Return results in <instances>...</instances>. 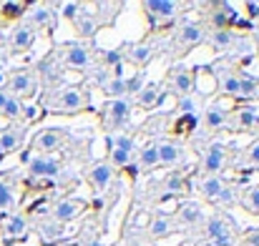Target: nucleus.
Masks as SVG:
<instances>
[{
  "label": "nucleus",
  "mask_w": 259,
  "mask_h": 246,
  "mask_svg": "<svg viewBox=\"0 0 259 246\" xmlns=\"http://www.w3.org/2000/svg\"><path fill=\"white\" fill-rule=\"evenodd\" d=\"M51 111H58V113H78L88 106L86 93L81 88H61V90H53L51 93V101H48Z\"/></svg>",
  "instance_id": "nucleus-1"
},
{
  "label": "nucleus",
  "mask_w": 259,
  "mask_h": 246,
  "mask_svg": "<svg viewBox=\"0 0 259 246\" xmlns=\"http://www.w3.org/2000/svg\"><path fill=\"white\" fill-rule=\"evenodd\" d=\"M128 118H131V103H128V98H111L103 106V111H101V123H103V128L108 133L121 131L128 123Z\"/></svg>",
  "instance_id": "nucleus-2"
},
{
  "label": "nucleus",
  "mask_w": 259,
  "mask_h": 246,
  "mask_svg": "<svg viewBox=\"0 0 259 246\" xmlns=\"http://www.w3.org/2000/svg\"><path fill=\"white\" fill-rule=\"evenodd\" d=\"M68 141V131L66 128H43L35 133L33 138V146L43 154H51V151H58L63 143Z\"/></svg>",
  "instance_id": "nucleus-3"
},
{
  "label": "nucleus",
  "mask_w": 259,
  "mask_h": 246,
  "mask_svg": "<svg viewBox=\"0 0 259 246\" xmlns=\"http://www.w3.org/2000/svg\"><path fill=\"white\" fill-rule=\"evenodd\" d=\"M86 178H88V186H91L93 191H106V188L111 186V181H113V166L108 164V161L93 164L88 168Z\"/></svg>",
  "instance_id": "nucleus-4"
},
{
  "label": "nucleus",
  "mask_w": 259,
  "mask_h": 246,
  "mask_svg": "<svg viewBox=\"0 0 259 246\" xmlns=\"http://www.w3.org/2000/svg\"><path fill=\"white\" fill-rule=\"evenodd\" d=\"M144 10H146V18L151 23L156 20H174L176 10H179V3H169V0H149L144 3Z\"/></svg>",
  "instance_id": "nucleus-5"
},
{
  "label": "nucleus",
  "mask_w": 259,
  "mask_h": 246,
  "mask_svg": "<svg viewBox=\"0 0 259 246\" xmlns=\"http://www.w3.org/2000/svg\"><path fill=\"white\" fill-rule=\"evenodd\" d=\"M154 56H156V48L151 43H131L126 48V61L139 66V68H146L154 61Z\"/></svg>",
  "instance_id": "nucleus-6"
},
{
  "label": "nucleus",
  "mask_w": 259,
  "mask_h": 246,
  "mask_svg": "<svg viewBox=\"0 0 259 246\" xmlns=\"http://www.w3.org/2000/svg\"><path fill=\"white\" fill-rule=\"evenodd\" d=\"M63 61L68 68H76V71H83L91 66V53H88L83 45L78 43H66V53H63Z\"/></svg>",
  "instance_id": "nucleus-7"
},
{
  "label": "nucleus",
  "mask_w": 259,
  "mask_h": 246,
  "mask_svg": "<svg viewBox=\"0 0 259 246\" xmlns=\"http://www.w3.org/2000/svg\"><path fill=\"white\" fill-rule=\"evenodd\" d=\"M224 161H227V149L222 143H211L204 154V171L209 176H217L224 168Z\"/></svg>",
  "instance_id": "nucleus-8"
},
{
  "label": "nucleus",
  "mask_w": 259,
  "mask_h": 246,
  "mask_svg": "<svg viewBox=\"0 0 259 246\" xmlns=\"http://www.w3.org/2000/svg\"><path fill=\"white\" fill-rule=\"evenodd\" d=\"M83 209H86V201H81V199H61L53 209V216L58 221H73Z\"/></svg>",
  "instance_id": "nucleus-9"
},
{
  "label": "nucleus",
  "mask_w": 259,
  "mask_h": 246,
  "mask_svg": "<svg viewBox=\"0 0 259 246\" xmlns=\"http://www.w3.org/2000/svg\"><path fill=\"white\" fill-rule=\"evenodd\" d=\"M169 81H171V88L181 98H184V95H191V90H194V73H191L189 68L176 66L171 71V76H169Z\"/></svg>",
  "instance_id": "nucleus-10"
},
{
  "label": "nucleus",
  "mask_w": 259,
  "mask_h": 246,
  "mask_svg": "<svg viewBox=\"0 0 259 246\" xmlns=\"http://www.w3.org/2000/svg\"><path fill=\"white\" fill-rule=\"evenodd\" d=\"M58 173V161L51 156H35L28 161V176L33 178H46V176H56Z\"/></svg>",
  "instance_id": "nucleus-11"
},
{
  "label": "nucleus",
  "mask_w": 259,
  "mask_h": 246,
  "mask_svg": "<svg viewBox=\"0 0 259 246\" xmlns=\"http://www.w3.org/2000/svg\"><path fill=\"white\" fill-rule=\"evenodd\" d=\"M38 88L35 81V73H28V71H18L10 76V90L18 93V95H33Z\"/></svg>",
  "instance_id": "nucleus-12"
},
{
  "label": "nucleus",
  "mask_w": 259,
  "mask_h": 246,
  "mask_svg": "<svg viewBox=\"0 0 259 246\" xmlns=\"http://www.w3.org/2000/svg\"><path fill=\"white\" fill-rule=\"evenodd\" d=\"M156 151H159V166H179L184 161L181 146H176L171 141H161V143L156 146Z\"/></svg>",
  "instance_id": "nucleus-13"
},
{
  "label": "nucleus",
  "mask_w": 259,
  "mask_h": 246,
  "mask_svg": "<svg viewBox=\"0 0 259 246\" xmlns=\"http://www.w3.org/2000/svg\"><path fill=\"white\" fill-rule=\"evenodd\" d=\"M161 98H164V95H161V85L156 81H146V85L136 93V103H139L141 108H154Z\"/></svg>",
  "instance_id": "nucleus-14"
},
{
  "label": "nucleus",
  "mask_w": 259,
  "mask_h": 246,
  "mask_svg": "<svg viewBox=\"0 0 259 246\" xmlns=\"http://www.w3.org/2000/svg\"><path fill=\"white\" fill-rule=\"evenodd\" d=\"M204 40V28L199 23H186L181 30H179V43L184 48H194Z\"/></svg>",
  "instance_id": "nucleus-15"
},
{
  "label": "nucleus",
  "mask_w": 259,
  "mask_h": 246,
  "mask_svg": "<svg viewBox=\"0 0 259 246\" xmlns=\"http://www.w3.org/2000/svg\"><path fill=\"white\" fill-rule=\"evenodd\" d=\"M199 191H201V196H204L209 204H214V201L219 199V193L224 191V181H222L219 176H206V178L199 183Z\"/></svg>",
  "instance_id": "nucleus-16"
},
{
  "label": "nucleus",
  "mask_w": 259,
  "mask_h": 246,
  "mask_svg": "<svg viewBox=\"0 0 259 246\" xmlns=\"http://www.w3.org/2000/svg\"><path fill=\"white\" fill-rule=\"evenodd\" d=\"M23 141H25V136H23L20 128H8V131L0 133V151H3V154L18 151V149L23 146Z\"/></svg>",
  "instance_id": "nucleus-17"
},
{
  "label": "nucleus",
  "mask_w": 259,
  "mask_h": 246,
  "mask_svg": "<svg viewBox=\"0 0 259 246\" xmlns=\"http://www.w3.org/2000/svg\"><path fill=\"white\" fill-rule=\"evenodd\" d=\"M179 224H184V226H196L199 221H201V206L199 204H194V201H186L181 209H179Z\"/></svg>",
  "instance_id": "nucleus-18"
},
{
  "label": "nucleus",
  "mask_w": 259,
  "mask_h": 246,
  "mask_svg": "<svg viewBox=\"0 0 259 246\" xmlns=\"http://www.w3.org/2000/svg\"><path fill=\"white\" fill-rule=\"evenodd\" d=\"M25 229H28V221H25L20 214L5 216V221H3V234H5L8 239H18V236H23Z\"/></svg>",
  "instance_id": "nucleus-19"
},
{
  "label": "nucleus",
  "mask_w": 259,
  "mask_h": 246,
  "mask_svg": "<svg viewBox=\"0 0 259 246\" xmlns=\"http://www.w3.org/2000/svg\"><path fill=\"white\" fill-rule=\"evenodd\" d=\"M174 229V221L166 216V214H156L154 219H151V224H149V234H151V239H164V236H169Z\"/></svg>",
  "instance_id": "nucleus-20"
},
{
  "label": "nucleus",
  "mask_w": 259,
  "mask_h": 246,
  "mask_svg": "<svg viewBox=\"0 0 259 246\" xmlns=\"http://www.w3.org/2000/svg\"><path fill=\"white\" fill-rule=\"evenodd\" d=\"M219 90L229 98H239V76L232 71H224L219 76Z\"/></svg>",
  "instance_id": "nucleus-21"
},
{
  "label": "nucleus",
  "mask_w": 259,
  "mask_h": 246,
  "mask_svg": "<svg viewBox=\"0 0 259 246\" xmlns=\"http://www.w3.org/2000/svg\"><path fill=\"white\" fill-rule=\"evenodd\" d=\"M30 20H33V25H30L33 30H35V28H48V25L53 23V8L46 5V3H43V5H35Z\"/></svg>",
  "instance_id": "nucleus-22"
},
{
  "label": "nucleus",
  "mask_w": 259,
  "mask_h": 246,
  "mask_svg": "<svg viewBox=\"0 0 259 246\" xmlns=\"http://www.w3.org/2000/svg\"><path fill=\"white\" fill-rule=\"evenodd\" d=\"M254 95H259V78L249 76V73H242L239 76V98L242 101H249Z\"/></svg>",
  "instance_id": "nucleus-23"
},
{
  "label": "nucleus",
  "mask_w": 259,
  "mask_h": 246,
  "mask_svg": "<svg viewBox=\"0 0 259 246\" xmlns=\"http://www.w3.org/2000/svg\"><path fill=\"white\" fill-rule=\"evenodd\" d=\"M33 43H35V30H33V28L23 25V28H18V30L13 33V48H15V51H25V48H30Z\"/></svg>",
  "instance_id": "nucleus-24"
},
{
  "label": "nucleus",
  "mask_w": 259,
  "mask_h": 246,
  "mask_svg": "<svg viewBox=\"0 0 259 246\" xmlns=\"http://www.w3.org/2000/svg\"><path fill=\"white\" fill-rule=\"evenodd\" d=\"M234 40H237V33L234 30H214L211 38H209V45L214 51H227Z\"/></svg>",
  "instance_id": "nucleus-25"
},
{
  "label": "nucleus",
  "mask_w": 259,
  "mask_h": 246,
  "mask_svg": "<svg viewBox=\"0 0 259 246\" xmlns=\"http://www.w3.org/2000/svg\"><path fill=\"white\" fill-rule=\"evenodd\" d=\"M227 121H229V118H227V113H224L222 108H217V106H214V108H209V111H206V116H204V123H206V128H209V131H219V128H224V126H227Z\"/></svg>",
  "instance_id": "nucleus-26"
},
{
  "label": "nucleus",
  "mask_w": 259,
  "mask_h": 246,
  "mask_svg": "<svg viewBox=\"0 0 259 246\" xmlns=\"http://www.w3.org/2000/svg\"><path fill=\"white\" fill-rule=\"evenodd\" d=\"M103 90L111 98H126V78L123 76H113L111 81L103 83Z\"/></svg>",
  "instance_id": "nucleus-27"
},
{
  "label": "nucleus",
  "mask_w": 259,
  "mask_h": 246,
  "mask_svg": "<svg viewBox=\"0 0 259 246\" xmlns=\"http://www.w3.org/2000/svg\"><path fill=\"white\" fill-rule=\"evenodd\" d=\"M196 126H199V113H189V116H181V118L174 123V133L186 136V133H191Z\"/></svg>",
  "instance_id": "nucleus-28"
},
{
  "label": "nucleus",
  "mask_w": 259,
  "mask_h": 246,
  "mask_svg": "<svg viewBox=\"0 0 259 246\" xmlns=\"http://www.w3.org/2000/svg\"><path fill=\"white\" fill-rule=\"evenodd\" d=\"M25 10H28V3H5L0 8V15H3L5 23H10V20H18Z\"/></svg>",
  "instance_id": "nucleus-29"
},
{
  "label": "nucleus",
  "mask_w": 259,
  "mask_h": 246,
  "mask_svg": "<svg viewBox=\"0 0 259 246\" xmlns=\"http://www.w3.org/2000/svg\"><path fill=\"white\" fill-rule=\"evenodd\" d=\"M229 231V226H227V221L224 219H219V216H209V221H206V234H209V239L214 241V239H219L222 234H227Z\"/></svg>",
  "instance_id": "nucleus-30"
},
{
  "label": "nucleus",
  "mask_w": 259,
  "mask_h": 246,
  "mask_svg": "<svg viewBox=\"0 0 259 246\" xmlns=\"http://www.w3.org/2000/svg\"><path fill=\"white\" fill-rule=\"evenodd\" d=\"M237 126L239 128H254L257 126L259 128V118H257V113H254V108H242L239 113H237Z\"/></svg>",
  "instance_id": "nucleus-31"
},
{
  "label": "nucleus",
  "mask_w": 259,
  "mask_h": 246,
  "mask_svg": "<svg viewBox=\"0 0 259 246\" xmlns=\"http://www.w3.org/2000/svg\"><path fill=\"white\" fill-rule=\"evenodd\" d=\"M5 118H18V116H23V103H20V98L18 95H8V101H5V106H3V111H0Z\"/></svg>",
  "instance_id": "nucleus-32"
},
{
  "label": "nucleus",
  "mask_w": 259,
  "mask_h": 246,
  "mask_svg": "<svg viewBox=\"0 0 259 246\" xmlns=\"http://www.w3.org/2000/svg\"><path fill=\"white\" fill-rule=\"evenodd\" d=\"M131 161H134V156L126 154V151H118V149H111L108 151V164L113 166V168H126V166H131Z\"/></svg>",
  "instance_id": "nucleus-33"
},
{
  "label": "nucleus",
  "mask_w": 259,
  "mask_h": 246,
  "mask_svg": "<svg viewBox=\"0 0 259 246\" xmlns=\"http://www.w3.org/2000/svg\"><path fill=\"white\" fill-rule=\"evenodd\" d=\"M164 186H166V191H169V193H184V191H186V181H184V176H181L179 171H174V173L166 176Z\"/></svg>",
  "instance_id": "nucleus-34"
},
{
  "label": "nucleus",
  "mask_w": 259,
  "mask_h": 246,
  "mask_svg": "<svg viewBox=\"0 0 259 246\" xmlns=\"http://www.w3.org/2000/svg\"><path fill=\"white\" fill-rule=\"evenodd\" d=\"M13 204H15L13 183H10V181H0V211H3V209H10Z\"/></svg>",
  "instance_id": "nucleus-35"
},
{
  "label": "nucleus",
  "mask_w": 259,
  "mask_h": 246,
  "mask_svg": "<svg viewBox=\"0 0 259 246\" xmlns=\"http://www.w3.org/2000/svg\"><path fill=\"white\" fill-rule=\"evenodd\" d=\"M139 164L144 166V168H156V166H159V151H156V146H154V143H151V146H146V149L141 151Z\"/></svg>",
  "instance_id": "nucleus-36"
},
{
  "label": "nucleus",
  "mask_w": 259,
  "mask_h": 246,
  "mask_svg": "<svg viewBox=\"0 0 259 246\" xmlns=\"http://www.w3.org/2000/svg\"><path fill=\"white\" fill-rule=\"evenodd\" d=\"M76 28H78L81 35H93V30H96V20H93V15L81 13V15L76 18Z\"/></svg>",
  "instance_id": "nucleus-37"
},
{
  "label": "nucleus",
  "mask_w": 259,
  "mask_h": 246,
  "mask_svg": "<svg viewBox=\"0 0 259 246\" xmlns=\"http://www.w3.org/2000/svg\"><path fill=\"white\" fill-rule=\"evenodd\" d=\"M144 85H146V73H134L131 78H126V95H136Z\"/></svg>",
  "instance_id": "nucleus-38"
},
{
  "label": "nucleus",
  "mask_w": 259,
  "mask_h": 246,
  "mask_svg": "<svg viewBox=\"0 0 259 246\" xmlns=\"http://www.w3.org/2000/svg\"><path fill=\"white\" fill-rule=\"evenodd\" d=\"M81 3H63V8H61V13H63V18L66 20H71V23H76V18L81 15Z\"/></svg>",
  "instance_id": "nucleus-39"
},
{
  "label": "nucleus",
  "mask_w": 259,
  "mask_h": 246,
  "mask_svg": "<svg viewBox=\"0 0 259 246\" xmlns=\"http://www.w3.org/2000/svg\"><path fill=\"white\" fill-rule=\"evenodd\" d=\"M176 111H179L181 116L196 113V101H194L191 95H184V98H179V106H176Z\"/></svg>",
  "instance_id": "nucleus-40"
},
{
  "label": "nucleus",
  "mask_w": 259,
  "mask_h": 246,
  "mask_svg": "<svg viewBox=\"0 0 259 246\" xmlns=\"http://www.w3.org/2000/svg\"><path fill=\"white\" fill-rule=\"evenodd\" d=\"M111 149H118V151L134 154L136 143H134V138H128V136H116V138H113V146H111Z\"/></svg>",
  "instance_id": "nucleus-41"
},
{
  "label": "nucleus",
  "mask_w": 259,
  "mask_h": 246,
  "mask_svg": "<svg viewBox=\"0 0 259 246\" xmlns=\"http://www.w3.org/2000/svg\"><path fill=\"white\" fill-rule=\"evenodd\" d=\"M244 206H247V211L259 214V186H257V188H252V191L247 193V199H244Z\"/></svg>",
  "instance_id": "nucleus-42"
},
{
  "label": "nucleus",
  "mask_w": 259,
  "mask_h": 246,
  "mask_svg": "<svg viewBox=\"0 0 259 246\" xmlns=\"http://www.w3.org/2000/svg\"><path fill=\"white\" fill-rule=\"evenodd\" d=\"M234 201H237V196H234V191H232V188H227V186H224V191H222V193H219V199H217V201H214V204H217V206H232V204H234Z\"/></svg>",
  "instance_id": "nucleus-43"
},
{
  "label": "nucleus",
  "mask_w": 259,
  "mask_h": 246,
  "mask_svg": "<svg viewBox=\"0 0 259 246\" xmlns=\"http://www.w3.org/2000/svg\"><path fill=\"white\" fill-rule=\"evenodd\" d=\"M247 159H249V164L252 166H259V143H252V146H249Z\"/></svg>",
  "instance_id": "nucleus-44"
},
{
  "label": "nucleus",
  "mask_w": 259,
  "mask_h": 246,
  "mask_svg": "<svg viewBox=\"0 0 259 246\" xmlns=\"http://www.w3.org/2000/svg\"><path fill=\"white\" fill-rule=\"evenodd\" d=\"M244 246H259V231H252L244 236Z\"/></svg>",
  "instance_id": "nucleus-45"
},
{
  "label": "nucleus",
  "mask_w": 259,
  "mask_h": 246,
  "mask_svg": "<svg viewBox=\"0 0 259 246\" xmlns=\"http://www.w3.org/2000/svg\"><path fill=\"white\" fill-rule=\"evenodd\" d=\"M244 8H247L249 18H259V3H244Z\"/></svg>",
  "instance_id": "nucleus-46"
},
{
  "label": "nucleus",
  "mask_w": 259,
  "mask_h": 246,
  "mask_svg": "<svg viewBox=\"0 0 259 246\" xmlns=\"http://www.w3.org/2000/svg\"><path fill=\"white\" fill-rule=\"evenodd\" d=\"M5 101H8V93H5V90H0V111H3V106H5Z\"/></svg>",
  "instance_id": "nucleus-47"
},
{
  "label": "nucleus",
  "mask_w": 259,
  "mask_h": 246,
  "mask_svg": "<svg viewBox=\"0 0 259 246\" xmlns=\"http://www.w3.org/2000/svg\"><path fill=\"white\" fill-rule=\"evenodd\" d=\"M86 246H108V244H103V241H98V239H93V241H88Z\"/></svg>",
  "instance_id": "nucleus-48"
},
{
  "label": "nucleus",
  "mask_w": 259,
  "mask_h": 246,
  "mask_svg": "<svg viewBox=\"0 0 259 246\" xmlns=\"http://www.w3.org/2000/svg\"><path fill=\"white\" fill-rule=\"evenodd\" d=\"M254 43H257V48H259V33H254Z\"/></svg>",
  "instance_id": "nucleus-49"
},
{
  "label": "nucleus",
  "mask_w": 259,
  "mask_h": 246,
  "mask_svg": "<svg viewBox=\"0 0 259 246\" xmlns=\"http://www.w3.org/2000/svg\"><path fill=\"white\" fill-rule=\"evenodd\" d=\"M0 56H3V43H0Z\"/></svg>",
  "instance_id": "nucleus-50"
},
{
  "label": "nucleus",
  "mask_w": 259,
  "mask_h": 246,
  "mask_svg": "<svg viewBox=\"0 0 259 246\" xmlns=\"http://www.w3.org/2000/svg\"><path fill=\"white\" fill-rule=\"evenodd\" d=\"M206 246H211V244H206Z\"/></svg>",
  "instance_id": "nucleus-51"
}]
</instances>
